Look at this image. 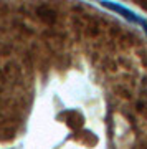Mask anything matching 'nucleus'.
<instances>
[{
	"label": "nucleus",
	"mask_w": 147,
	"mask_h": 149,
	"mask_svg": "<svg viewBox=\"0 0 147 149\" xmlns=\"http://www.w3.org/2000/svg\"><path fill=\"white\" fill-rule=\"evenodd\" d=\"M103 5L107 7V8H111V10H116L117 13H121L122 17H126L127 20L136 22V23H141L142 27H144V30L147 32V22L144 20V18H141V17H137L136 13H132L131 10H127V8H124L122 5H117V3H109V2H103Z\"/></svg>",
	"instance_id": "nucleus-1"
}]
</instances>
